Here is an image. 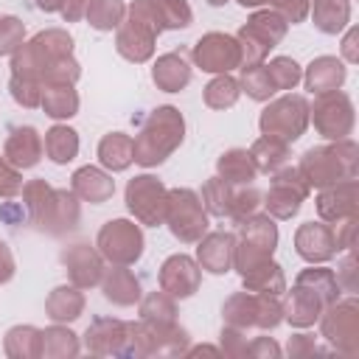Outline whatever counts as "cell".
I'll return each mask as SVG.
<instances>
[{
    "instance_id": "cell-1",
    "label": "cell",
    "mask_w": 359,
    "mask_h": 359,
    "mask_svg": "<svg viewBox=\"0 0 359 359\" xmlns=\"http://www.w3.org/2000/svg\"><path fill=\"white\" fill-rule=\"evenodd\" d=\"M22 210L25 219L48 236H67L81 222V199L70 188H53L48 180L36 177L22 182Z\"/></svg>"
},
{
    "instance_id": "cell-2",
    "label": "cell",
    "mask_w": 359,
    "mask_h": 359,
    "mask_svg": "<svg viewBox=\"0 0 359 359\" xmlns=\"http://www.w3.org/2000/svg\"><path fill=\"white\" fill-rule=\"evenodd\" d=\"M135 140V163L143 168H157L165 163L185 140V118L174 104L154 107L140 123Z\"/></svg>"
},
{
    "instance_id": "cell-3",
    "label": "cell",
    "mask_w": 359,
    "mask_h": 359,
    "mask_svg": "<svg viewBox=\"0 0 359 359\" xmlns=\"http://www.w3.org/2000/svg\"><path fill=\"white\" fill-rule=\"evenodd\" d=\"M300 177L306 180L309 188H328L339 180L356 177L359 171V146L353 137H342V140H331L325 146H314L309 151H303L300 163H297Z\"/></svg>"
},
{
    "instance_id": "cell-4",
    "label": "cell",
    "mask_w": 359,
    "mask_h": 359,
    "mask_svg": "<svg viewBox=\"0 0 359 359\" xmlns=\"http://www.w3.org/2000/svg\"><path fill=\"white\" fill-rule=\"evenodd\" d=\"M73 53V36L67 34V28H45L39 34H34L31 39H25L8 59H11V73L20 76H34V79H45L48 67Z\"/></svg>"
},
{
    "instance_id": "cell-5",
    "label": "cell",
    "mask_w": 359,
    "mask_h": 359,
    "mask_svg": "<svg viewBox=\"0 0 359 359\" xmlns=\"http://www.w3.org/2000/svg\"><path fill=\"white\" fill-rule=\"evenodd\" d=\"M289 22L275 11V8H252V14L247 17V22L233 34L238 48H241V67L247 65H264L269 50L275 45H280V39L286 36Z\"/></svg>"
},
{
    "instance_id": "cell-6",
    "label": "cell",
    "mask_w": 359,
    "mask_h": 359,
    "mask_svg": "<svg viewBox=\"0 0 359 359\" xmlns=\"http://www.w3.org/2000/svg\"><path fill=\"white\" fill-rule=\"evenodd\" d=\"M278 224L269 213H252L244 222H238L236 233V252H233V269L238 275L250 272L252 266L269 261L278 250Z\"/></svg>"
},
{
    "instance_id": "cell-7",
    "label": "cell",
    "mask_w": 359,
    "mask_h": 359,
    "mask_svg": "<svg viewBox=\"0 0 359 359\" xmlns=\"http://www.w3.org/2000/svg\"><path fill=\"white\" fill-rule=\"evenodd\" d=\"M261 135L278 137L283 143H294L309 129V101L297 93H283L278 98H269L266 107L258 115Z\"/></svg>"
},
{
    "instance_id": "cell-8",
    "label": "cell",
    "mask_w": 359,
    "mask_h": 359,
    "mask_svg": "<svg viewBox=\"0 0 359 359\" xmlns=\"http://www.w3.org/2000/svg\"><path fill=\"white\" fill-rule=\"evenodd\" d=\"M180 244H196L208 233V210L194 188H168L165 222Z\"/></svg>"
},
{
    "instance_id": "cell-9",
    "label": "cell",
    "mask_w": 359,
    "mask_h": 359,
    "mask_svg": "<svg viewBox=\"0 0 359 359\" xmlns=\"http://www.w3.org/2000/svg\"><path fill=\"white\" fill-rule=\"evenodd\" d=\"M95 247L107 264L132 266L143 258L146 236L135 219H109L101 224V230L95 236Z\"/></svg>"
},
{
    "instance_id": "cell-10",
    "label": "cell",
    "mask_w": 359,
    "mask_h": 359,
    "mask_svg": "<svg viewBox=\"0 0 359 359\" xmlns=\"http://www.w3.org/2000/svg\"><path fill=\"white\" fill-rule=\"evenodd\" d=\"M320 337L331 345V351L342 356L359 353V303L356 297H337L320 314Z\"/></svg>"
},
{
    "instance_id": "cell-11",
    "label": "cell",
    "mask_w": 359,
    "mask_h": 359,
    "mask_svg": "<svg viewBox=\"0 0 359 359\" xmlns=\"http://www.w3.org/2000/svg\"><path fill=\"white\" fill-rule=\"evenodd\" d=\"M309 123L325 137V140H342L353 135L356 123V109L348 93L331 90L314 95V104H309Z\"/></svg>"
},
{
    "instance_id": "cell-12",
    "label": "cell",
    "mask_w": 359,
    "mask_h": 359,
    "mask_svg": "<svg viewBox=\"0 0 359 359\" xmlns=\"http://www.w3.org/2000/svg\"><path fill=\"white\" fill-rule=\"evenodd\" d=\"M123 202L137 224L160 227L165 222L168 188L154 174H135L123 188Z\"/></svg>"
},
{
    "instance_id": "cell-13",
    "label": "cell",
    "mask_w": 359,
    "mask_h": 359,
    "mask_svg": "<svg viewBox=\"0 0 359 359\" xmlns=\"http://www.w3.org/2000/svg\"><path fill=\"white\" fill-rule=\"evenodd\" d=\"M309 194H311V188L300 177L297 165H283L272 174V182H269L266 194L261 196V205L275 222H289L292 216L300 213Z\"/></svg>"
},
{
    "instance_id": "cell-14",
    "label": "cell",
    "mask_w": 359,
    "mask_h": 359,
    "mask_svg": "<svg viewBox=\"0 0 359 359\" xmlns=\"http://www.w3.org/2000/svg\"><path fill=\"white\" fill-rule=\"evenodd\" d=\"M126 17L143 22L157 36L163 31H180L194 22V8L188 0H132Z\"/></svg>"
},
{
    "instance_id": "cell-15",
    "label": "cell",
    "mask_w": 359,
    "mask_h": 359,
    "mask_svg": "<svg viewBox=\"0 0 359 359\" xmlns=\"http://www.w3.org/2000/svg\"><path fill=\"white\" fill-rule=\"evenodd\" d=\"M191 59L199 70L205 73H233L241 67V48L236 42L233 34H222V31H208L202 34L194 48H191Z\"/></svg>"
},
{
    "instance_id": "cell-16",
    "label": "cell",
    "mask_w": 359,
    "mask_h": 359,
    "mask_svg": "<svg viewBox=\"0 0 359 359\" xmlns=\"http://www.w3.org/2000/svg\"><path fill=\"white\" fill-rule=\"evenodd\" d=\"M157 283L165 294H171L174 300H188L199 292L202 286V266L196 264L194 255L185 252H174L160 264L157 272Z\"/></svg>"
},
{
    "instance_id": "cell-17",
    "label": "cell",
    "mask_w": 359,
    "mask_h": 359,
    "mask_svg": "<svg viewBox=\"0 0 359 359\" xmlns=\"http://www.w3.org/2000/svg\"><path fill=\"white\" fill-rule=\"evenodd\" d=\"M65 272H67V280L79 289H93L101 283L104 278V269H107V261L101 258L98 247L95 244H87V241H76V244H67L59 255Z\"/></svg>"
},
{
    "instance_id": "cell-18",
    "label": "cell",
    "mask_w": 359,
    "mask_h": 359,
    "mask_svg": "<svg viewBox=\"0 0 359 359\" xmlns=\"http://www.w3.org/2000/svg\"><path fill=\"white\" fill-rule=\"evenodd\" d=\"M81 345L93 356H126L129 351V323L121 317H95L84 337Z\"/></svg>"
},
{
    "instance_id": "cell-19",
    "label": "cell",
    "mask_w": 359,
    "mask_h": 359,
    "mask_svg": "<svg viewBox=\"0 0 359 359\" xmlns=\"http://www.w3.org/2000/svg\"><path fill=\"white\" fill-rule=\"evenodd\" d=\"M314 205H317V216L328 224L359 216V182H356V177H348V180H339L328 188H320Z\"/></svg>"
},
{
    "instance_id": "cell-20",
    "label": "cell",
    "mask_w": 359,
    "mask_h": 359,
    "mask_svg": "<svg viewBox=\"0 0 359 359\" xmlns=\"http://www.w3.org/2000/svg\"><path fill=\"white\" fill-rule=\"evenodd\" d=\"M294 252L306 264H328L337 255L334 227L328 222H303L294 230Z\"/></svg>"
},
{
    "instance_id": "cell-21",
    "label": "cell",
    "mask_w": 359,
    "mask_h": 359,
    "mask_svg": "<svg viewBox=\"0 0 359 359\" xmlns=\"http://www.w3.org/2000/svg\"><path fill=\"white\" fill-rule=\"evenodd\" d=\"M233 252L236 233L230 230H213L196 241V264L210 275H227L233 269Z\"/></svg>"
},
{
    "instance_id": "cell-22",
    "label": "cell",
    "mask_w": 359,
    "mask_h": 359,
    "mask_svg": "<svg viewBox=\"0 0 359 359\" xmlns=\"http://www.w3.org/2000/svg\"><path fill=\"white\" fill-rule=\"evenodd\" d=\"M154 42H157V34L132 17H126L115 28V50H118V56H123L132 65L149 62L154 56Z\"/></svg>"
},
{
    "instance_id": "cell-23",
    "label": "cell",
    "mask_w": 359,
    "mask_h": 359,
    "mask_svg": "<svg viewBox=\"0 0 359 359\" xmlns=\"http://www.w3.org/2000/svg\"><path fill=\"white\" fill-rule=\"evenodd\" d=\"M45 154V146H42V135L34 129V126H14L3 143V157L20 168V171H28L34 165H39Z\"/></svg>"
},
{
    "instance_id": "cell-24",
    "label": "cell",
    "mask_w": 359,
    "mask_h": 359,
    "mask_svg": "<svg viewBox=\"0 0 359 359\" xmlns=\"http://www.w3.org/2000/svg\"><path fill=\"white\" fill-rule=\"evenodd\" d=\"M70 191L90 205H104L115 194V180L101 165H81L70 174Z\"/></svg>"
},
{
    "instance_id": "cell-25",
    "label": "cell",
    "mask_w": 359,
    "mask_h": 359,
    "mask_svg": "<svg viewBox=\"0 0 359 359\" xmlns=\"http://www.w3.org/2000/svg\"><path fill=\"white\" fill-rule=\"evenodd\" d=\"M348 79V67L339 56H314L306 67H303V84L311 95L320 93H331V90H342Z\"/></svg>"
},
{
    "instance_id": "cell-26",
    "label": "cell",
    "mask_w": 359,
    "mask_h": 359,
    "mask_svg": "<svg viewBox=\"0 0 359 359\" xmlns=\"http://www.w3.org/2000/svg\"><path fill=\"white\" fill-rule=\"evenodd\" d=\"M283 294H286V297L280 300V303H283V320H286L292 328H311V325L320 320V314H323V309H325V303L320 300V294H314L311 289H306V286H300V283H294V286L286 289Z\"/></svg>"
},
{
    "instance_id": "cell-27",
    "label": "cell",
    "mask_w": 359,
    "mask_h": 359,
    "mask_svg": "<svg viewBox=\"0 0 359 359\" xmlns=\"http://www.w3.org/2000/svg\"><path fill=\"white\" fill-rule=\"evenodd\" d=\"M98 286H101L104 297H107L112 306H121V309L137 306V300L143 297L140 280H137V275H135L129 266L109 264V269H104V278H101Z\"/></svg>"
},
{
    "instance_id": "cell-28",
    "label": "cell",
    "mask_w": 359,
    "mask_h": 359,
    "mask_svg": "<svg viewBox=\"0 0 359 359\" xmlns=\"http://www.w3.org/2000/svg\"><path fill=\"white\" fill-rule=\"evenodd\" d=\"M191 65L182 53L177 50H168V53H160L154 62H151V81L157 90L163 93H182L188 84H191Z\"/></svg>"
},
{
    "instance_id": "cell-29",
    "label": "cell",
    "mask_w": 359,
    "mask_h": 359,
    "mask_svg": "<svg viewBox=\"0 0 359 359\" xmlns=\"http://www.w3.org/2000/svg\"><path fill=\"white\" fill-rule=\"evenodd\" d=\"M84 306H87L84 289L73 286L70 280L53 286L45 297V314H48L50 323H67L70 325L84 314Z\"/></svg>"
},
{
    "instance_id": "cell-30",
    "label": "cell",
    "mask_w": 359,
    "mask_h": 359,
    "mask_svg": "<svg viewBox=\"0 0 359 359\" xmlns=\"http://www.w3.org/2000/svg\"><path fill=\"white\" fill-rule=\"evenodd\" d=\"M81 353V337L67 323L39 328V359H73Z\"/></svg>"
},
{
    "instance_id": "cell-31",
    "label": "cell",
    "mask_w": 359,
    "mask_h": 359,
    "mask_svg": "<svg viewBox=\"0 0 359 359\" xmlns=\"http://www.w3.org/2000/svg\"><path fill=\"white\" fill-rule=\"evenodd\" d=\"M95 154H98L101 168H107L109 174L126 171V168L135 163V140H132V135H126V132H107V135L98 140Z\"/></svg>"
},
{
    "instance_id": "cell-32",
    "label": "cell",
    "mask_w": 359,
    "mask_h": 359,
    "mask_svg": "<svg viewBox=\"0 0 359 359\" xmlns=\"http://www.w3.org/2000/svg\"><path fill=\"white\" fill-rule=\"evenodd\" d=\"M309 17L320 34L337 36L351 25V0H309Z\"/></svg>"
},
{
    "instance_id": "cell-33",
    "label": "cell",
    "mask_w": 359,
    "mask_h": 359,
    "mask_svg": "<svg viewBox=\"0 0 359 359\" xmlns=\"http://www.w3.org/2000/svg\"><path fill=\"white\" fill-rule=\"evenodd\" d=\"M258 311H261V294L247 292V289L233 292L222 303V320H224V325H233V328H241V331L258 328Z\"/></svg>"
},
{
    "instance_id": "cell-34",
    "label": "cell",
    "mask_w": 359,
    "mask_h": 359,
    "mask_svg": "<svg viewBox=\"0 0 359 359\" xmlns=\"http://www.w3.org/2000/svg\"><path fill=\"white\" fill-rule=\"evenodd\" d=\"M79 107H81V98H79L76 84H42L39 109L48 118H53L56 123L70 121L73 115H79Z\"/></svg>"
},
{
    "instance_id": "cell-35",
    "label": "cell",
    "mask_w": 359,
    "mask_h": 359,
    "mask_svg": "<svg viewBox=\"0 0 359 359\" xmlns=\"http://www.w3.org/2000/svg\"><path fill=\"white\" fill-rule=\"evenodd\" d=\"M241 289L255 292V294L283 297V292H286V275H283V266H280L275 258H269V261L252 266L250 272L241 275Z\"/></svg>"
},
{
    "instance_id": "cell-36",
    "label": "cell",
    "mask_w": 359,
    "mask_h": 359,
    "mask_svg": "<svg viewBox=\"0 0 359 359\" xmlns=\"http://www.w3.org/2000/svg\"><path fill=\"white\" fill-rule=\"evenodd\" d=\"M42 146H45V157L50 163L67 165V163H73L79 157V146L81 143H79V132L73 126H67V121H59L45 132Z\"/></svg>"
},
{
    "instance_id": "cell-37",
    "label": "cell",
    "mask_w": 359,
    "mask_h": 359,
    "mask_svg": "<svg viewBox=\"0 0 359 359\" xmlns=\"http://www.w3.org/2000/svg\"><path fill=\"white\" fill-rule=\"evenodd\" d=\"M216 177H222L230 185H250L258 177V168L247 149H227L216 160Z\"/></svg>"
},
{
    "instance_id": "cell-38",
    "label": "cell",
    "mask_w": 359,
    "mask_h": 359,
    "mask_svg": "<svg viewBox=\"0 0 359 359\" xmlns=\"http://www.w3.org/2000/svg\"><path fill=\"white\" fill-rule=\"evenodd\" d=\"M258 174H275L278 168L289 165V143L278 140V137H269V135H261L252 140V146L247 149Z\"/></svg>"
},
{
    "instance_id": "cell-39",
    "label": "cell",
    "mask_w": 359,
    "mask_h": 359,
    "mask_svg": "<svg viewBox=\"0 0 359 359\" xmlns=\"http://www.w3.org/2000/svg\"><path fill=\"white\" fill-rule=\"evenodd\" d=\"M294 283H300V286L311 289L314 294H320V300H323L325 306L334 303L337 297H342V286H339L334 269H328L325 264H309L306 269L297 272Z\"/></svg>"
},
{
    "instance_id": "cell-40",
    "label": "cell",
    "mask_w": 359,
    "mask_h": 359,
    "mask_svg": "<svg viewBox=\"0 0 359 359\" xmlns=\"http://www.w3.org/2000/svg\"><path fill=\"white\" fill-rule=\"evenodd\" d=\"M3 353L8 359H39V328L31 323L11 325L3 337Z\"/></svg>"
},
{
    "instance_id": "cell-41",
    "label": "cell",
    "mask_w": 359,
    "mask_h": 359,
    "mask_svg": "<svg viewBox=\"0 0 359 359\" xmlns=\"http://www.w3.org/2000/svg\"><path fill=\"white\" fill-rule=\"evenodd\" d=\"M241 98V87H238V79H233L230 73H219L213 76L205 90H202V101L208 109H230L236 107V101Z\"/></svg>"
},
{
    "instance_id": "cell-42",
    "label": "cell",
    "mask_w": 359,
    "mask_h": 359,
    "mask_svg": "<svg viewBox=\"0 0 359 359\" xmlns=\"http://www.w3.org/2000/svg\"><path fill=\"white\" fill-rule=\"evenodd\" d=\"M84 20L95 31H115L126 20V3L123 0H90Z\"/></svg>"
},
{
    "instance_id": "cell-43",
    "label": "cell",
    "mask_w": 359,
    "mask_h": 359,
    "mask_svg": "<svg viewBox=\"0 0 359 359\" xmlns=\"http://www.w3.org/2000/svg\"><path fill=\"white\" fill-rule=\"evenodd\" d=\"M137 314H140V320H149V323H174L177 320V300L171 294H165L163 289L149 292L137 300Z\"/></svg>"
},
{
    "instance_id": "cell-44",
    "label": "cell",
    "mask_w": 359,
    "mask_h": 359,
    "mask_svg": "<svg viewBox=\"0 0 359 359\" xmlns=\"http://www.w3.org/2000/svg\"><path fill=\"white\" fill-rule=\"evenodd\" d=\"M238 70H241L238 87H241V93H247V98L264 104V101H269L278 93L272 87V79H269V73H266L264 65H247V67H238Z\"/></svg>"
},
{
    "instance_id": "cell-45",
    "label": "cell",
    "mask_w": 359,
    "mask_h": 359,
    "mask_svg": "<svg viewBox=\"0 0 359 359\" xmlns=\"http://www.w3.org/2000/svg\"><path fill=\"white\" fill-rule=\"evenodd\" d=\"M264 67H266V73H269L275 90L292 93V90L303 81V67H300L297 59H292V56H275V59L264 62Z\"/></svg>"
},
{
    "instance_id": "cell-46",
    "label": "cell",
    "mask_w": 359,
    "mask_h": 359,
    "mask_svg": "<svg viewBox=\"0 0 359 359\" xmlns=\"http://www.w3.org/2000/svg\"><path fill=\"white\" fill-rule=\"evenodd\" d=\"M230 196H233V185L224 182L222 177H210V180H205L202 194H199V199H202L208 216H227Z\"/></svg>"
},
{
    "instance_id": "cell-47",
    "label": "cell",
    "mask_w": 359,
    "mask_h": 359,
    "mask_svg": "<svg viewBox=\"0 0 359 359\" xmlns=\"http://www.w3.org/2000/svg\"><path fill=\"white\" fill-rule=\"evenodd\" d=\"M8 95L14 98L17 107H22V109H36L39 101H42V81L34 79V76L11 73V79H8Z\"/></svg>"
},
{
    "instance_id": "cell-48",
    "label": "cell",
    "mask_w": 359,
    "mask_h": 359,
    "mask_svg": "<svg viewBox=\"0 0 359 359\" xmlns=\"http://www.w3.org/2000/svg\"><path fill=\"white\" fill-rule=\"evenodd\" d=\"M258 208H261V191H258V188H252V182H250V185H244V188L233 191V196H230V208H227V216H230L233 222H244L247 216L258 213Z\"/></svg>"
},
{
    "instance_id": "cell-49",
    "label": "cell",
    "mask_w": 359,
    "mask_h": 359,
    "mask_svg": "<svg viewBox=\"0 0 359 359\" xmlns=\"http://www.w3.org/2000/svg\"><path fill=\"white\" fill-rule=\"evenodd\" d=\"M25 42V22L14 14H0V56H11Z\"/></svg>"
},
{
    "instance_id": "cell-50",
    "label": "cell",
    "mask_w": 359,
    "mask_h": 359,
    "mask_svg": "<svg viewBox=\"0 0 359 359\" xmlns=\"http://www.w3.org/2000/svg\"><path fill=\"white\" fill-rule=\"evenodd\" d=\"M79 79H81V65H79V59L70 53V56L56 59V62L48 67L42 84H76Z\"/></svg>"
},
{
    "instance_id": "cell-51",
    "label": "cell",
    "mask_w": 359,
    "mask_h": 359,
    "mask_svg": "<svg viewBox=\"0 0 359 359\" xmlns=\"http://www.w3.org/2000/svg\"><path fill=\"white\" fill-rule=\"evenodd\" d=\"M247 331L241 328H233V325H222V334H219V351L230 359H247Z\"/></svg>"
},
{
    "instance_id": "cell-52",
    "label": "cell",
    "mask_w": 359,
    "mask_h": 359,
    "mask_svg": "<svg viewBox=\"0 0 359 359\" xmlns=\"http://www.w3.org/2000/svg\"><path fill=\"white\" fill-rule=\"evenodd\" d=\"M22 191V171L0 154V199H14Z\"/></svg>"
},
{
    "instance_id": "cell-53",
    "label": "cell",
    "mask_w": 359,
    "mask_h": 359,
    "mask_svg": "<svg viewBox=\"0 0 359 359\" xmlns=\"http://www.w3.org/2000/svg\"><path fill=\"white\" fill-rule=\"evenodd\" d=\"M266 8H275L289 25H297L309 17V0H266Z\"/></svg>"
},
{
    "instance_id": "cell-54",
    "label": "cell",
    "mask_w": 359,
    "mask_h": 359,
    "mask_svg": "<svg viewBox=\"0 0 359 359\" xmlns=\"http://www.w3.org/2000/svg\"><path fill=\"white\" fill-rule=\"evenodd\" d=\"M286 353H289L292 359H303V356H314V353H320V348H317V337H314V334H306V331L300 328V334H292V337H289V342H286Z\"/></svg>"
},
{
    "instance_id": "cell-55",
    "label": "cell",
    "mask_w": 359,
    "mask_h": 359,
    "mask_svg": "<svg viewBox=\"0 0 359 359\" xmlns=\"http://www.w3.org/2000/svg\"><path fill=\"white\" fill-rule=\"evenodd\" d=\"M283 348L272 337H252L247 342V356L250 359H280Z\"/></svg>"
},
{
    "instance_id": "cell-56",
    "label": "cell",
    "mask_w": 359,
    "mask_h": 359,
    "mask_svg": "<svg viewBox=\"0 0 359 359\" xmlns=\"http://www.w3.org/2000/svg\"><path fill=\"white\" fill-rule=\"evenodd\" d=\"M356 224H359V216L353 219H342L334 227V241H337V252H345V250H353L356 244Z\"/></svg>"
},
{
    "instance_id": "cell-57",
    "label": "cell",
    "mask_w": 359,
    "mask_h": 359,
    "mask_svg": "<svg viewBox=\"0 0 359 359\" xmlns=\"http://www.w3.org/2000/svg\"><path fill=\"white\" fill-rule=\"evenodd\" d=\"M334 275H337L342 292H356L359 280H356V255H353V250H345V258L339 261V269Z\"/></svg>"
},
{
    "instance_id": "cell-58",
    "label": "cell",
    "mask_w": 359,
    "mask_h": 359,
    "mask_svg": "<svg viewBox=\"0 0 359 359\" xmlns=\"http://www.w3.org/2000/svg\"><path fill=\"white\" fill-rule=\"evenodd\" d=\"M339 53H342L339 59H342L345 65H356V62H359V28H356V25H348V28H345Z\"/></svg>"
},
{
    "instance_id": "cell-59",
    "label": "cell",
    "mask_w": 359,
    "mask_h": 359,
    "mask_svg": "<svg viewBox=\"0 0 359 359\" xmlns=\"http://www.w3.org/2000/svg\"><path fill=\"white\" fill-rule=\"evenodd\" d=\"M14 272H17V261H14V252H11V247L0 238V286H6L11 278H14Z\"/></svg>"
},
{
    "instance_id": "cell-60",
    "label": "cell",
    "mask_w": 359,
    "mask_h": 359,
    "mask_svg": "<svg viewBox=\"0 0 359 359\" xmlns=\"http://www.w3.org/2000/svg\"><path fill=\"white\" fill-rule=\"evenodd\" d=\"M87 6H90V0H65L62 8H59V14H62L65 22H79V20H84Z\"/></svg>"
},
{
    "instance_id": "cell-61",
    "label": "cell",
    "mask_w": 359,
    "mask_h": 359,
    "mask_svg": "<svg viewBox=\"0 0 359 359\" xmlns=\"http://www.w3.org/2000/svg\"><path fill=\"white\" fill-rule=\"evenodd\" d=\"M34 3H36V8L45 11V14H59V8H62L65 0H34Z\"/></svg>"
},
{
    "instance_id": "cell-62",
    "label": "cell",
    "mask_w": 359,
    "mask_h": 359,
    "mask_svg": "<svg viewBox=\"0 0 359 359\" xmlns=\"http://www.w3.org/2000/svg\"><path fill=\"white\" fill-rule=\"evenodd\" d=\"M241 8H264L266 6V0H236Z\"/></svg>"
},
{
    "instance_id": "cell-63",
    "label": "cell",
    "mask_w": 359,
    "mask_h": 359,
    "mask_svg": "<svg viewBox=\"0 0 359 359\" xmlns=\"http://www.w3.org/2000/svg\"><path fill=\"white\" fill-rule=\"evenodd\" d=\"M210 6H224V3H230V0H208Z\"/></svg>"
},
{
    "instance_id": "cell-64",
    "label": "cell",
    "mask_w": 359,
    "mask_h": 359,
    "mask_svg": "<svg viewBox=\"0 0 359 359\" xmlns=\"http://www.w3.org/2000/svg\"><path fill=\"white\" fill-rule=\"evenodd\" d=\"M351 3H353V0H351Z\"/></svg>"
}]
</instances>
